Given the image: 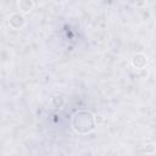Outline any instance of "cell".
I'll use <instances>...</instances> for the list:
<instances>
[{"label":"cell","mask_w":156,"mask_h":156,"mask_svg":"<svg viewBox=\"0 0 156 156\" xmlns=\"http://www.w3.org/2000/svg\"><path fill=\"white\" fill-rule=\"evenodd\" d=\"M95 117L89 111H78L72 118V128L78 134H88L95 129Z\"/></svg>","instance_id":"6da1fadb"},{"label":"cell","mask_w":156,"mask_h":156,"mask_svg":"<svg viewBox=\"0 0 156 156\" xmlns=\"http://www.w3.org/2000/svg\"><path fill=\"white\" fill-rule=\"evenodd\" d=\"M26 23V20L20 13H12L9 18V26L13 29H21Z\"/></svg>","instance_id":"7a4b0ae2"},{"label":"cell","mask_w":156,"mask_h":156,"mask_svg":"<svg viewBox=\"0 0 156 156\" xmlns=\"http://www.w3.org/2000/svg\"><path fill=\"white\" fill-rule=\"evenodd\" d=\"M147 63V57L144 54H135L132 58V65L134 68L143 69Z\"/></svg>","instance_id":"3957f363"},{"label":"cell","mask_w":156,"mask_h":156,"mask_svg":"<svg viewBox=\"0 0 156 156\" xmlns=\"http://www.w3.org/2000/svg\"><path fill=\"white\" fill-rule=\"evenodd\" d=\"M18 7L23 13H28L33 10L34 2L33 0H18Z\"/></svg>","instance_id":"277c9868"}]
</instances>
